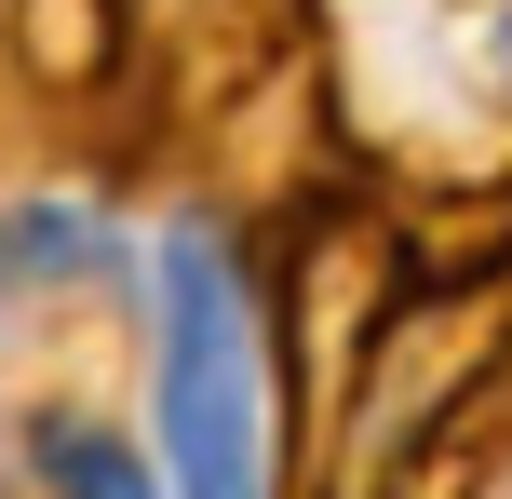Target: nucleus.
<instances>
[{
    "instance_id": "nucleus-3",
    "label": "nucleus",
    "mask_w": 512,
    "mask_h": 499,
    "mask_svg": "<svg viewBox=\"0 0 512 499\" xmlns=\"http://www.w3.org/2000/svg\"><path fill=\"white\" fill-rule=\"evenodd\" d=\"M0 270H14V284L41 270L54 284V270H108V243L81 230V216H0Z\"/></svg>"
},
{
    "instance_id": "nucleus-1",
    "label": "nucleus",
    "mask_w": 512,
    "mask_h": 499,
    "mask_svg": "<svg viewBox=\"0 0 512 499\" xmlns=\"http://www.w3.org/2000/svg\"><path fill=\"white\" fill-rule=\"evenodd\" d=\"M162 473L203 499L270 486V324L203 230L162 243Z\"/></svg>"
},
{
    "instance_id": "nucleus-2",
    "label": "nucleus",
    "mask_w": 512,
    "mask_h": 499,
    "mask_svg": "<svg viewBox=\"0 0 512 499\" xmlns=\"http://www.w3.org/2000/svg\"><path fill=\"white\" fill-rule=\"evenodd\" d=\"M27 473L95 486V499H135V486H149V459H135V446H108V432H81V419H41V432H27Z\"/></svg>"
}]
</instances>
